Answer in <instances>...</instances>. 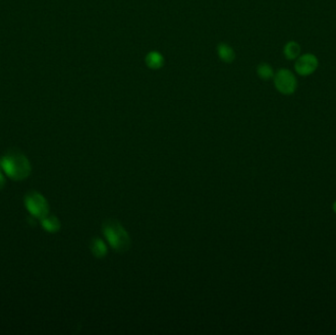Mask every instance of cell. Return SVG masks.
<instances>
[{"instance_id":"13","label":"cell","mask_w":336,"mask_h":335,"mask_svg":"<svg viewBox=\"0 0 336 335\" xmlns=\"http://www.w3.org/2000/svg\"><path fill=\"white\" fill-rule=\"evenodd\" d=\"M332 209H333V212L336 213V201L333 202V206H332Z\"/></svg>"},{"instance_id":"5","label":"cell","mask_w":336,"mask_h":335,"mask_svg":"<svg viewBox=\"0 0 336 335\" xmlns=\"http://www.w3.org/2000/svg\"><path fill=\"white\" fill-rule=\"evenodd\" d=\"M319 67V59L312 53H306L300 55L295 61V72L302 76L307 77L314 74Z\"/></svg>"},{"instance_id":"2","label":"cell","mask_w":336,"mask_h":335,"mask_svg":"<svg viewBox=\"0 0 336 335\" xmlns=\"http://www.w3.org/2000/svg\"><path fill=\"white\" fill-rule=\"evenodd\" d=\"M274 86L280 94L285 96L293 95L298 88L296 76L288 69H280L273 77Z\"/></svg>"},{"instance_id":"3","label":"cell","mask_w":336,"mask_h":335,"mask_svg":"<svg viewBox=\"0 0 336 335\" xmlns=\"http://www.w3.org/2000/svg\"><path fill=\"white\" fill-rule=\"evenodd\" d=\"M25 206L28 212L35 218L42 219L48 214V203L45 197L39 192H31L25 198Z\"/></svg>"},{"instance_id":"11","label":"cell","mask_w":336,"mask_h":335,"mask_svg":"<svg viewBox=\"0 0 336 335\" xmlns=\"http://www.w3.org/2000/svg\"><path fill=\"white\" fill-rule=\"evenodd\" d=\"M92 252L95 253V255L97 257H101L105 252V247L102 244L101 240H97L95 243H94V246H92Z\"/></svg>"},{"instance_id":"1","label":"cell","mask_w":336,"mask_h":335,"mask_svg":"<svg viewBox=\"0 0 336 335\" xmlns=\"http://www.w3.org/2000/svg\"><path fill=\"white\" fill-rule=\"evenodd\" d=\"M0 165L4 173L15 181L27 178L32 172V166L28 158L18 151L8 152L0 159Z\"/></svg>"},{"instance_id":"12","label":"cell","mask_w":336,"mask_h":335,"mask_svg":"<svg viewBox=\"0 0 336 335\" xmlns=\"http://www.w3.org/2000/svg\"><path fill=\"white\" fill-rule=\"evenodd\" d=\"M1 165H0V190H2L3 189V187H4V185H5V178H4V176H3V174H2V172H1Z\"/></svg>"},{"instance_id":"6","label":"cell","mask_w":336,"mask_h":335,"mask_svg":"<svg viewBox=\"0 0 336 335\" xmlns=\"http://www.w3.org/2000/svg\"><path fill=\"white\" fill-rule=\"evenodd\" d=\"M283 54L288 60H296L301 55V46L296 42H289L283 48Z\"/></svg>"},{"instance_id":"8","label":"cell","mask_w":336,"mask_h":335,"mask_svg":"<svg viewBox=\"0 0 336 335\" xmlns=\"http://www.w3.org/2000/svg\"><path fill=\"white\" fill-rule=\"evenodd\" d=\"M146 64L147 66L154 69H157V68L161 67L163 64V58L161 57L160 54H158L157 52H152L150 53L146 59Z\"/></svg>"},{"instance_id":"7","label":"cell","mask_w":336,"mask_h":335,"mask_svg":"<svg viewBox=\"0 0 336 335\" xmlns=\"http://www.w3.org/2000/svg\"><path fill=\"white\" fill-rule=\"evenodd\" d=\"M42 226L45 231L49 233H55L60 229V222L55 216H45L42 218Z\"/></svg>"},{"instance_id":"10","label":"cell","mask_w":336,"mask_h":335,"mask_svg":"<svg viewBox=\"0 0 336 335\" xmlns=\"http://www.w3.org/2000/svg\"><path fill=\"white\" fill-rule=\"evenodd\" d=\"M218 52H219V56L221 57V59L224 60L225 62H230V61H232L234 59L233 50L227 45H220L218 47Z\"/></svg>"},{"instance_id":"4","label":"cell","mask_w":336,"mask_h":335,"mask_svg":"<svg viewBox=\"0 0 336 335\" xmlns=\"http://www.w3.org/2000/svg\"><path fill=\"white\" fill-rule=\"evenodd\" d=\"M104 232L109 243L115 248V250L120 252L127 250L129 246V238L119 224L115 222L106 224V225H104Z\"/></svg>"},{"instance_id":"9","label":"cell","mask_w":336,"mask_h":335,"mask_svg":"<svg viewBox=\"0 0 336 335\" xmlns=\"http://www.w3.org/2000/svg\"><path fill=\"white\" fill-rule=\"evenodd\" d=\"M258 75L259 78L268 81L269 79L274 77V72L270 65L267 63H263L258 67Z\"/></svg>"}]
</instances>
